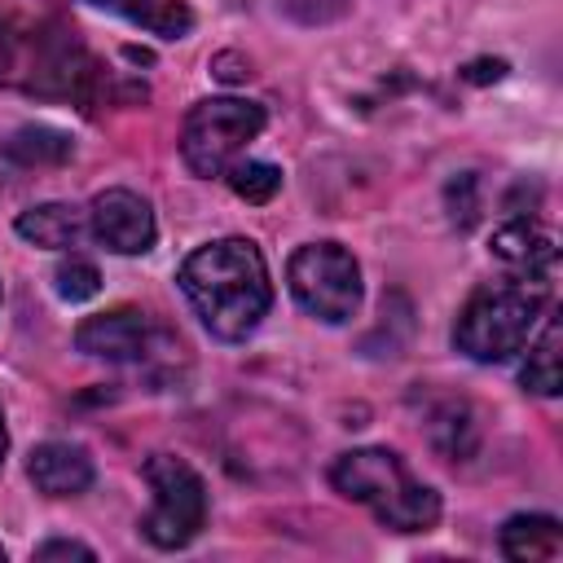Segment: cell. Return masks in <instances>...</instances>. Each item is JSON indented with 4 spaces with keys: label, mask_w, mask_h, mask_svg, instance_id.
<instances>
[{
    "label": "cell",
    "mask_w": 563,
    "mask_h": 563,
    "mask_svg": "<svg viewBox=\"0 0 563 563\" xmlns=\"http://www.w3.org/2000/svg\"><path fill=\"white\" fill-rule=\"evenodd\" d=\"M176 282L189 308L198 312V321L224 343H242L246 334H255L273 308L268 264L260 246L246 238H216L198 246L180 264Z\"/></svg>",
    "instance_id": "obj_1"
},
{
    "label": "cell",
    "mask_w": 563,
    "mask_h": 563,
    "mask_svg": "<svg viewBox=\"0 0 563 563\" xmlns=\"http://www.w3.org/2000/svg\"><path fill=\"white\" fill-rule=\"evenodd\" d=\"M0 88L66 97L92 110L106 75L101 62L88 57V48L57 22H31L13 9H0Z\"/></svg>",
    "instance_id": "obj_2"
},
{
    "label": "cell",
    "mask_w": 563,
    "mask_h": 563,
    "mask_svg": "<svg viewBox=\"0 0 563 563\" xmlns=\"http://www.w3.org/2000/svg\"><path fill=\"white\" fill-rule=\"evenodd\" d=\"M330 484L374 510V519L391 532H427L440 519V493L413 484L405 462L391 449H352L339 453L330 466Z\"/></svg>",
    "instance_id": "obj_3"
},
{
    "label": "cell",
    "mask_w": 563,
    "mask_h": 563,
    "mask_svg": "<svg viewBox=\"0 0 563 563\" xmlns=\"http://www.w3.org/2000/svg\"><path fill=\"white\" fill-rule=\"evenodd\" d=\"M554 286H537V282H501V286H484L466 299V308L457 312L453 325V343L457 352H466L479 365H497L510 361L515 352L528 347L545 303H550Z\"/></svg>",
    "instance_id": "obj_4"
},
{
    "label": "cell",
    "mask_w": 563,
    "mask_h": 563,
    "mask_svg": "<svg viewBox=\"0 0 563 563\" xmlns=\"http://www.w3.org/2000/svg\"><path fill=\"white\" fill-rule=\"evenodd\" d=\"M264 132V106L242 97H207L185 114L180 158L194 176H224L242 150Z\"/></svg>",
    "instance_id": "obj_5"
},
{
    "label": "cell",
    "mask_w": 563,
    "mask_h": 563,
    "mask_svg": "<svg viewBox=\"0 0 563 563\" xmlns=\"http://www.w3.org/2000/svg\"><path fill=\"white\" fill-rule=\"evenodd\" d=\"M290 295L299 308L325 325H343L361 308V264L339 242H308L286 264Z\"/></svg>",
    "instance_id": "obj_6"
},
{
    "label": "cell",
    "mask_w": 563,
    "mask_h": 563,
    "mask_svg": "<svg viewBox=\"0 0 563 563\" xmlns=\"http://www.w3.org/2000/svg\"><path fill=\"white\" fill-rule=\"evenodd\" d=\"M145 479H150V515L141 519V532L150 545L158 550H180L189 545L202 523H207V484L202 475L172 453H154L145 462Z\"/></svg>",
    "instance_id": "obj_7"
},
{
    "label": "cell",
    "mask_w": 563,
    "mask_h": 563,
    "mask_svg": "<svg viewBox=\"0 0 563 563\" xmlns=\"http://www.w3.org/2000/svg\"><path fill=\"white\" fill-rule=\"evenodd\" d=\"M75 347L97 361L154 365V361H172V352H180V339H172L163 325H154L136 308H114V312H97V317L79 321Z\"/></svg>",
    "instance_id": "obj_8"
},
{
    "label": "cell",
    "mask_w": 563,
    "mask_h": 563,
    "mask_svg": "<svg viewBox=\"0 0 563 563\" xmlns=\"http://www.w3.org/2000/svg\"><path fill=\"white\" fill-rule=\"evenodd\" d=\"M88 233L114 255H145L154 246V207L132 189H101L88 202Z\"/></svg>",
    "instance_id": "obj_9"
},
{
    "label": "cell",
    "mask_w": 563,
    "mask_h": 563,
    "mask_svg": "<svg viewBox=\"0 0 563 563\" xmlns=\"http://www.w3.org/2000/svg\"><path fill=\"white\" fill-rule=\"evenodd\" d=\"M493 260L519 277V282H537V286H554L559 273V246L554 233H545L537 220H510L493 233Z\"/></svg>",
    "instance_id": "obj_10"
},
{
    "label": "cell",
    "mask_w": 563,
    "mask_h": 563,
    "mask_svg": "<svg viewBox=\"0 0 563 563\" xmlns=\"http://www.w3.org/2000/svg\"><path fill=\"white\" fill-rule=\"evenodd\" d=\"M26 475L31 484L44 493V497H79L92 488V457L84 444H70V440H48L31 453L26 462Z\"/></svg>",
    "instance_id": "obj_11"
},
{
    "label": "cell",
    "mask_w": 563,
    "mask_h": 563,
    "mask_svg": "<svg viewBox=\"0 0 563 563\" xmlns=\"http://www.w3.org/2000/svg\"><path fill=\"white\" fill-rule=\"evenodd\" d=\"M427 435L435 444V453L453 457V462H466L475 449H479V413L471 400H440L431 413H427Z\"/></svg>",
    "instance_id": "obj_12"
},
{
    "label": "cell",
    "mask_w": 563,
    "mask_h": 563,
    "mask_svg": "<svg viewBox=\"0 0 563 563\" xmlns=\"http://www.w3.org/2000/svg\"><path fill=\"white\" fill-rule=\"evenodd\" d=\"M497 541H501V554L515 563H545L563 554V528L550 515H510Z\"/></svg>",
    "instance_id": "obj_13"
},
{
    "label": "cell",
    "mask_w": 563,
    "mask_h": 563,
    "mask_svg": "<svg viewBox=\"0 0 563 563\" xmlns=\"http://www.w3.org/2000/svg\"><path fill=\"white\" fill-rule=\"evenodd\" d=\"M88 229V211L70 207V202H40V207H26L18 216V233L31 242V246H48V251H66L84 238Z\"/></svg>",
    "instance_id": "obj_14"
},
{
    "label": "cell",
    "mask_w": 563,
    "mask_h": 563,
    "mask_svg": "<svg viewBox=\"0 0 563 563\" xmlns=\"http://www.w3.org/2000/svg\"><path fill=\"white\" fill-rule=\"evenodd\" d=\"M97 9H110L128 18L132 26L158 35V40H185L194 31V9L189 0H88Z\"/></svg>",
    "instance_id": "obj_15"
},
{
    "label": "cell",
    "mask_w": 563,
    "mask_h": 563,
    "mask_svg": "<svg viewBox=\"0 0 563 563\" xmlns=\"http://www.w3.org/2000/svg\"><path fill=\"white\" fill-rule=\"evenodd\" d=\"M4 154L22 167H53V163H66L75 154L70 136L57 132V128H44V123H26L18 128L9 141H4Z\"/></svg>",
    "instance_id": "obj_16"
},
{
    "label": "cell",
    "mask_w": 563,
    "mask_h": 563,
    "mask_svg": "<svg viewBox=\"0 0 563 563\" xmlns=\"http://www.w3.org/2000/svg\"><path fill=\"white\" fill-rule=\"evenodd\" d=\"M559 343H563V330H559V317L545 321L541 339L528 347V365H523V387L537 391V396H559L563 391V369H559Z\"/></svg>",
    "instance_id": "obj_17"
},
{
    "label": "cell",
    "mask_w": 563,
    "mask_h": 563,
    "mask_svg": "<svg viewBox=\"0 0 563 563\" xmlns=\"http://www.w3.org/2000/svg\"><path fill=\"white\" fill-rule=\"evenodd\" d=\"M229 189L242 198V202H268V198H277V189H282V167H273V163H260V158H238L229 172Z\"/></svg>",
    "instance_id": "obj_18"
},
{
    "label": "cell",
    "mask_w": 563,
    "mask_h": 563,
    "mask_svg": "<svg viewBox=\"0 0 563 563\" xmlns=\"http://www.w3.org/2000/svg\"><path fill=\"white\" fill-rule=\"evenodd\" d=\"M53 282H57V295L70 299V303L92 299V295L101 290V273H97V264H88V260H79V255L62 260L57 273H53Z\"/></svg>",
    "instance_id": "obj_19"
},
{
    "label": "cell",
    "mask_w": 563,
    "mask_h": 563,
    "mask_svg": "<svg viewBox=\"0 0 563 563\" xmlns=\"http://www.w3.org/2000/svg\"><path fill=\"white\" fill-rule=\"evenodd\" d=\"M444 207H449V220H453L457 229H471V224L479 220V176H475V172L453 176L449 189H444Z\"/></svg>",
    "instance_id": "obj_20"
},
{
    "label": "cell",
    "mask_w": 563,
    "mask_h": 563,
    "mask_svg": "<svg viewBox=\"0 0 563 563\" xmlns=\"http://www.w3.org/2000/svg\"><path fill=\"white\" fill-rule=\"evenodd\" d=\"M35 559H97V554H92V545H84V541H44V545L35 550Z\"/></svg>",
    "instance_id": "obj_21"
},
{
    "label": "cell",
    "mask_w": 563,
    "mask_h": 563,
    "mask_svg": "<svg viewBox=\"0 0 563 563\" xmlns=\"http://www.w3.org/2000/svg\"><path fill=\"white\" fill-rule=\"evenodd\" d=\"M462 75H466L471 84H488V79H501V75H506V62H501V57H493V62H471Z\"/></svg>",
    "instance_id": "obj_22"
},
{
    "label": "cell",
    "mask_w": 563,
    "mask_h": 563,
    "mask_svg": "<svg viewBox=\"0 0 563 563\" xmlns=\"http://www.w3.org/2000/svg\"><path fill=\"white\" fill-rule=\"evenodd\" d=\"M4 453H9V431H4V413H0V471H4Z\"/></svg>",
    "instance_id": "obj_23"
},
{
    "label": "cell",
    "mask_w": 563,
    "mask_h": 563,
    "mask_svg": "<svg viewBox=\"0 0 563 563\" xmlns=\"http://www.w3.org/2000/svg\"><path fill=\"white\" fill-rule=\"evenodd\" d=\"M0 563H4V545H0Z\"/></svg>",
    "instance_id": "obj_24"
}]
</instances>
